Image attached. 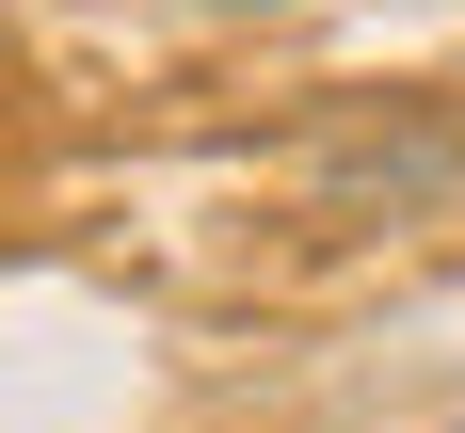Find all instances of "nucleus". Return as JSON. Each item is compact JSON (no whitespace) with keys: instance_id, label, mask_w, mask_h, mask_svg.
I'll list each match as a JSON object with an SVG mask.
<instances>
[{"instance_id":"nucleus-2","label":"nucleus","mask_w":465,"mask_h":433,"mask_svg":"<svg viewBox=\"0 0 465 433\" xmlns=\"http://www.w3.org/2000/svg\"><path fill=\"white\" fill-rule=\"evenodd\" d=\"M209 16H289V0H209Z\"/></svg>"},{"instance_id":"nucleus-1","label":"nucleus","mask_w":465,"mask_h":433,"mask_svg":"<svg viewBox=\"0 0 465 433\" xmlns=\"http://www.w3.org/2000/svg\"><path fill=\"white\" fill-rule=\"evenodd\" d=\"M433 192H465V129H385V113H353V129H322V209H353V225H401V209H433Z\"/></svg>"}]
</instances>
